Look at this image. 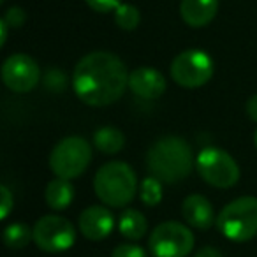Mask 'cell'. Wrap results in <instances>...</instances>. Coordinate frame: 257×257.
I'll use <instances>...</instances> for the list:
<instances>
[{
	"label": "cell",
	"mask_w": 257,
	"mask_h": 257,
	"mask_svg": "<svg viewBox=\"0 0 257 257\" xmlns=\"http://www.w3.org/2000/svg\"><path fill=\"white\" fill-rule=\"evenodd\" d=\"M182 215L185 222L194 229L208 231L213 224H217V215L211 203L201 194H190L182 203Z\"/></svg>",
	"instance_id": "13"
},
{
	"label": "cell",
	"mask_w": 257,
	"mask_h": 257,
	"mask_svg": "<svg viewBox=\"0 0 257 257\" xmlns=\"http://www.w3.org/2000/svg\"><path fill=\"white\" fill-rule=\"evenodd\" d=\"M141 22V13L133 4H120L114 11V23L121 30H136Z\"/></svg>",
	"instance_id": "19"
},
{
	"label": "cell",
	"mask_w": 257,
	"mask_h": 257,
	"mask_svg": "<svg viewBox=\"0 0 257 257\" xmlns=\"http://www.w3.org/2000/svg\"><path fill=\"white\" fill-rule=\"evenodd\" d=\"M76 241V231L71 220L57 215H44L34 225V243L41 250L58 253L69 250Z\"/></svg>",
	"instance_id": "9"
},
{
	"label": "cell",
	"mask_w": 257,
	"mask_h": 257,
	"mask_svg": "<svg viewBox=\"0 0 257 257\" xmlns=\"http://www.w3.org/2000/svg\"><path fill=\"white\" fill-rule=\"evenodd\" d=\"M217 227L231 241H250L257 236V197L243 196L225 204L217 215Z\"/></svg>",
	"instance_id": "4"
},
{
	"label": "cell",
	"mask_w": 257,
	"mask_h": 257,
	"mask_svg": "<svg viewBox=\"0 0 257 257\" xmlns=\"http://www.w3.org/2000/svg\"><path fill=\"white\" fill-rule=\"evenodd\" d=\"M4 20H6V23H8L9 27H13V29H18V27H22L23 23H25L27 15H25V11H23L22 8H11V9H8Z\"/></svg>",
	"instance_id": "24"
},
{
	"label": "cell",
	"mask_w": 257,
	"mask_h": 257,
	"mask_svg": "<svg viewBox=\"0 0 257 257\" xmlns=\"http://www.w3.org/2000/svg\"><path fill=\"white\" fill-rule=\"evenodd\" d=\"M2 81L11 92H32L41 81V69L37 62L29 55H11L2 64Z\"/></svg>",
	"instance_id": "10"
},
{
	"label": "cell",
	"mask_w": 257,
	"mask_h": 257,
	"mask_svg": "<svg viewBox=\"0 0 257 257\" xmlns=\"http://www.w3.org/2000/svg\"><path fill=\"white\" fill-rule=\"evenodd\" d=\"M44 199L46 204L51 210H65L71 206L72 199H74V187H72L71 180L65 178H55L48 183L46 190H44Z\"/></svg>",
	"instance_id": "15"
},
{
	"label": "cell",
	"mask_w": 257,
	"mask_h": 257,
	"mask_svg": "<svg viewBox=\"0 0 257 257\" xmlns=\"http://www.w3.org/2000/svg\"><path fill=\"white\" fill-rule=\"evenodd\" d=\"M148 246L154 257H187L194 248V234L180 222H162L152 231Z\"/></svg>",
	"instance_id": "8"
},
{
	"label": "cell",
	"mask_w": 257,
	"mask_h": 257,
	"mask_svg": "<svg viewBox=\"0 0 257 257\" xmlns=\"http://www.w3.org/2000/svg\"><path fill=\"white\" fill-rule=\"evenodd\" d=\"M218 11V0H182L180 16L192 29H201L213 22Z\"/></svg>",
	"instance_id": "14"
},
{
	"label": "cell",
	"mask_w": 257,
	"mask_h": 257,
	"mask_svg": "<svg viewBox=\"0 0 257 257\" xmlns=\"http://www.w3.org/2000/svg\"><path fill=\"white\" fill-rule=\"evenodd\" d=\"M166 78L161 71L152 67H138L128 74V88L141 99L154 100L166 92Z\"/></svg>",
	"instance_id": "12"
},
{
	"label": "cell",
	"mask_w": 257,
	"mask_h": 257,
	"mask_svg": "<svg viewBox=\"0 0 257 257\" xmlns=\"http://www.w3.org/2000/svg\"><path fill=\"white\" fill-rule=\"evenodd\" d=\"M111 257H148L145 248H141L136 243H121V245L114 246Z\"/></svg>",
	"instance_id": "21"
},
{
	"label": "cell",
	"mask_w": 257,
	"mask_h": 257,
	"mask_svg": "<svg viewBox=\"0 0 257 257\" xmlns=\"http://www.w3.org/2000/svg\"><path fill=\"white\" fill-rule=\"evenodd\" d=\"M93 190L104 204L113 208H123L136 196L138 176L127 162H106L97 169L95 178H93Z\"/></svg>",
	"instance_id": "3"
},
{
	"label": "cell",
	"mask_w": 257,
	"mask_h": 257,
	"mask_svg": "<svg viewBox=\"0 0 257 257\" xmlns=\"http://www.w3.org/2000/svg\"><path fill=\"white\" fill-rule=\"evenodd\" d=\"M194 257H224L217 248L213 246H203V248L197 250V253Z\"/></svg>",
	"instance_id": "26"
},
{
	"label": "cell",
	"mask_w": 257,
	"mask_h": 257,
	"mask_svg": "<svg viewBox=\"0 0 257 257\" xmlns=\"http://www.w3.org/2000/svg\"><path fill=\"white\" fill-rule=\"evenodd\" d=\"M246 114L252 121H257V95H252L246 102Z\"/></svg>",
	"instance_id": "25"
},
{
	"label": "cell",
	"mask_w": 257,
	"mask_h": 257,
	"mask_svg": "<svg viewBox=\"0 0 257 257\" xmlns=\"http://www.w3.org/2000/svg\"><path fill=\"white\" fill-rule=\"evenodd\" d=\"M125 64L109 51H93L76 64L72 88L79 100L92 107H104L116 102L128 86Z\"/></svg>",
	"instance_id": "1"
},
{
	"label": "cell",
	"mask_w": 257,
	"mask_h": 257,
	"mask_svg": "<svg viewBox=\"0 0 257 257\" xmlns=\"http://www.w3.org/2000/svg\"><path fill=\"white\" fill-rule=\"evenodd\" d=\"M92 161V147L79 136L62 140L51 150L50 168L58 178L74 180L86 171Z\"/></svg>",
	"instance_id": "5"
},
{
	"label": "cell",
	"mask_w": 257,
	"mask_h": 257,
	"mask_svg": "<svg viewBox=\"0 0 257 257\" xmlns=\"http://www.w3.org/2000/svg\"><path fill=\"white\" fill-rule=\"evenodd\" d=\"M147 166L152 176L164 183H176L192 173L194 154L190 145L178 136L157 140L147 154Z\"/></svg>",
	"instance_id": "2"
},
{
	"label": "cell",
	"mask_w": 257,
	"mask_h": 257,
	"mask_svg": "<svg viewBox=\"0 0 257 257\" xmlns=\"http://www.w3.org/2000/svg\"><path fill=\"white\" fill-rule=\"evenodd\" d=\"M169 74L173 81L183 88H199L213 76V60L203 50H185L171 62Z\"/></svg>",
	"instance_id": "7"
},
{
	"label": "cell",
	"mask_w": 257,
	"mask_h": 257,
	"mask_svg": "<svg viewBox=\"0 0 257 257\" xmlns=\"http://www.w3.org/2000/svg\"><path fill=\"white\" fill-rule=\"evenodd\" d=\"M13 208H15V197H13L11 190L8 187L2 185L0 187V218L2 220L8 218Z\"/></svg>",
	"instance_id": "22"
},
{
	"label": "cell",
	"mask_w": 257,
	"mask_h": 257,
	"mask_svg": "<svg viewBox=\"0 0 257 257\" xmlns=\"http://www.w3.org/2000/svg\"><path fill=\"white\" fill-rule=\"evenodd\" d=\"M118 229L123 238L131 239V241H138L141 239L148 231V222L145 215L138 210H125L120 215L118 220Z\"/></svg>",
	"instance_id": "16"
},
{
	"label": "cell",
	"mask_w": 257,
	"mask_h": 257,
	"mask_svg": "<svg viewBox=\"0 0 257 257\" xmlns=\"http://www.w3.org/2000/svg\"><path fill=\"white\" fill-rule=\"evenodd\" d=\"M0 2H4V0H0Z\"/></svg>",
	"instance_id": "29"
},
{
	"label": "cell",
	"mask_w": 257,
	"mask_h": 257,
	"mask_svg": "<svg viewBox=\"0 0 257 257\" xmlns=\"http://www.w3.org/2000/svg\"><path fill=\"white\" fill-rule=\"evenodd\" d=\"M30 239H34V229H30L29 225L22 224V222L9 224L4 229V243L11 250L25 248L30 243Z\"/></svg>",
	"instance_id": "18"
},
{
	"label": "cell",
	"mask_w": 257,
	"mask_h": 257,
	"mask_svg": "<svg viewBox=\"0 0 257 257\" xmlns=\"http://www.w3.org/2000/svg\"><path fill=\"white\" fill-rule=\"evenodd\" d=\"M141 201L147 206H157L162 201V182L155 176H147L141 183Z\"/></svg>",
	"instance_id": "20"
},
{
	"label": "cell",
	"mask_w": 257,
	"mask_h": 257,
	"mask_svg": "<svg viewBox=\"0 0 257 257\" xmlns=\"http://www.w3.org/2000/svg\"><path fill=\"white\" fill-rule=\"evenodd\" d=\"M85 2L95 13H102V15H106V13H114L118 6L123 4V0H85Z\"/></svg>",
	"instance_id": "23"
},
{
	"label": "cell",
	"mask_w": 257,
	"mask_h": 257,
	"mask_svg": "<svg viewBox=\"0 0 257 257\" xmlns=\"http://www.w3.org/2000/svg\"><path fill=\"white\" fill-rule=\"evenodd\" d=\"M253 145H255V148H257V131H255V134H253Z\"/></svg>",
	"instance_id": "28"
},
{
	"label": "cell",
	"mask_w": 257,
	"mask_h": 257,
	"mask_svg": "<svg viewBox=\"0 0 257 257\" xmlns=\"http://www.w3.org/2000/svg\"><path fill=\"white\" fill-rule=\"evenodd\" d=\"M114 227V217L104 206H88L79 215V231L86 239L99 241L111 234Z\"/></svg>",
	"instance_id": "11"
},
{
	"label": "cell",
	"mask_w": 257,
	"mask_h": 257,
	"mask_svg": "<svg viewBox=\"0 0 257 257\" xmlns=\"http://www.w3.org/2000/svg\"><path fill=\"white\" fill-rule=\"evenodd\" d=\"M196 166L201 178L217 189H231L239 180V166L220 148H203L197 154Z\"/></svg>",
	"instance_id": "6"
},
{
	"label": "cell",
	"mask_w": 257,
	"mask_h": 257,
	"mask_svg": "<svg viewBox=\"0 0 257 257\" xmlns=\"http://www.w3.org/2000/svg\"><path fill=\"white\" fill-rule=\"evenodd\" d=\"M93 145L106 155H114L125 147V136L116 127H102L93 134Z\"/></svg>",
	"instance_id": "17"
},
{
	"label": "cell",
	"mask_w": 257,
	"mask_h": 257,
	"mask_svg": "<svg viewBox=\"0 0 257 257\" xmlns=\"http://www.w3.org/2000/svg\"><path fill=\"white\" fill-rule=\"evenodd\" d=\"M8 29H9V25L6 23V20L2 18L0 20V46H4L6 44V41H8Z\"/></svg>",
	"instance_id": "27"
}]
</instances>
